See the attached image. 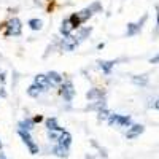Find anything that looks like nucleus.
Instances as JSON below:
<instances>
[{
    "label": "nucleus",
    "instance_id": "f257e3e1",
    "mask_svg": "<svg viewBox=\"0 0 159 159\" xmlns=\"http://www.w3.org/2000/svg\"><path fill=\"white\" fill-rule=\"evenodd\" d=\"M89 34H91V27H89V29H81V30H78L76 35H73V34L67 35V37L64 38V42H62L64 49H67V51L75 49V48L80 45V42H81V40H84V37L89 35Z\"/></svg>",
    "mask_w": 159,
    "mask_h": 159
},
{
    "label": "nucleus",
    "instance_id": "f03ea898",
    "mask_svg": "<svg viewBox=\"0 0 159 159\" xmlns=\"http://www.w3.org/2000/svg\"><path fill=\"white\" fill-rule=\"evenodd\" d=\"M130 123H132L130 116H126V115H116V113H111L110 118H108V124H110V126L130 127Z\"/></svg>",
    "mask_w": 159,
    "mask_h": 159
},
{
    "label": "nucleus",
    "instance_id": "7ed1b4c3",
    "mask_svg": "<svg viewBox=\"0 0 159 159\" xmlns=\"http://www.w3.org/2000/svg\"><path fill=\"white\" fill-rule=\"evenodd\" d=\"M18 134H19V137L22 139V142L25 143V147H27L29 148V151H30V154H37L38 151H40V147H38V145L34 142V139L30 137V134H29V132H25V130H18Z\"/></svg>",
    "mask_w": 159,
    "mask_h": 159
},
{
    "label": "nucleus",
    "instance_id": "20e7f679",
    "mask_svg": "<svg viewBox=\"0 0 159 159\" xmlns=\"http://www.w3.org/2000/svg\"><path fill=\"white\" fill-rule=\"evenodd\" d=\"M147 18H148V15H143V18H142L139 22H129V24H127V29H126V35H127V37H134V35L140 34L145 21H147Z\"/></svg>",
    "mask_w": 159,
    "mask_h": 159
},
{
    "label": "nucleus",
    "instance_id": "39448f33",
    "mask_svg": "<svg viewBox=\"0 0 159 159\" xmlns=\"http://www.w3.org/2000/svg\"><path fill=\"white\" fill-rule=\"evenodd\" d=\"M21 30H22V25H21V21L18 18H13V19L8 21V24H7V35L18 37V35H21Z\"/></svg>",
    "mask_w": 159,
    "mask_h": 159
},
{
    "label": "nucleus",
    "instance_id": "423d86ee",
    "mask_svg": "<svg viewBox=\"0 0 159 159\" xmlns=\"http://www.w3.org/2000/svg\"><path fill=\"white\" fill-rule=\"evenodd\" d=\"M61 96L64 97L65 102H72L73 96H75V88H73V83L72 81H65L61 88Z\"/></svg>",
    "mask_w": 159,
    "mask_h": 159
},
{
    "label": "nucleus",
    "instance_id": "0eeeda50",
    "mask_svg": "<svg viewBox=\"0 0 159 159\" xmlns=\"http://www.w3.org/2000/svg\"><path fill=\"white\" fill-rule=\"evenodd\" d=\"M143 132H145V126L143 124H132L127 129V132H126V137L127 139H135L140 134H143Z\"/></svg>",
    "mask_w": 159,
    "mask_h": 159
},
{
    "label": "nucleus",
    "instance_id": "6e6552de",
    "mask_svg": "<svg viewBox=\"0 0 159 159\" xmlns=\"http://www.w3.org/2000/svg\"><path fill=\"white\" fill-rule=\"evenodd\" d=\"M57 145H59V147H64V148H70V145H72V135L69 134L67 130H64L62 134H61V137L57 140Z\"/></svg>",
    "mask_w": 159,
    "mask_h": 159
},
{
    "label": "nucleus",
    "instance_id": "1a4fd4ad",
    "mask_svg": "<svg viewBox=\"0 0 159 159\" xmlns=\"http://www.w3.org/2000/svg\"><path fill=\"white\" fill-rule=\"evenodd\" d=\"M34 84H37V86H40V88H43L45 91L51 86L48 76H46V75H43V73H38V75L35 76V83H34Z\"/></svg>",
    "mask_w": 159,
    "mask_h": 159
},
{
    "label": "nucleus",
    "instance_id": "9d476101",
    "mask_svg": "<svg viewBox=\"0 0 159 159\" xmlns=\"http://www.w3.org/2000/svg\"><path fill=\"white\" fill-rule=\"evenodd\" d=\"M46 127H48V130H51V132H64V127H61V126L57 124V119H56V118H49L48 121H46Z\"/></svg>",
    "mask_w": 159,
    "mask_h": 159
},
{
    "label": "nucleus",
    "instance_id": "9b49d317",
    "mask_svg": "<svg viewBox=\"0 0 159 159\" xmlns=\"http://www.w3.org/2000/svg\"><path fill=\"white\" fill-rule=\"evenodd\" d=\"M72 30H73V25H72L70 19H69V18H67V19H64L62 24H61V34H62L64 37H67V35L72 34Z\"/></svg>",
    "mask_w": 159,
    "mask_h": 159
},
{
    "label": "nucleus",
    "instance_id": "f8f14e48",
    "mask_svg": "<svg viewBox=\"0 0 159 159\" xmlns=\"http://www.w3.org/2000/svg\"><path fill=\"white\" fill-rule=\"evenodd\" d=\"M97 64H99V67H100V69H102L105 73H107V75H108V73L111 72V69L115 67L116 61H99Z\"/></svg>",
    "mask_w": 159,
    "mask_h": 159
},
{
    "label": "nucleus",
    "instance_id": "ddd939ff",
    "mask_svg": "<svg viewBox=\"0 0 159 159\" xmlns=\"http://www.w3.org/2000/svg\"><path fill=\"white\" fill-rule=\"evenodd\" d=\"M46 76H48V80H49V83H51V84H61V83H62V76H61V73H57V72H54V70L48 72Z\"/></svg>",
    "mask_w": 159,
    "mask_h": 159
},
{
    "label": "nucleus",
    "instance_id": "4468645a",
    "mask_svg": "<svg viewBox=\"0 0 159 159\" xmlns=\"http://www.w3.org/2000/svg\"><path fill=\"white\" fill-rule=\"evenodd\" d=\"M76 15H78L80 21H81V24H83V22H86V21H88V19H89V18H91L92 15H94V10H92V8L89 7V8H84L83 11L76 13Z\"/></svg>",
    "mask_w": 159,
    "mask_h": 159
},
{
    "label": "nucleus",
    "instance_id": "2eb2a0df",
    "mask_svg": "<svg viewBox=\"0 0 159 159\" xmlns=\"http://www.w3.org/2000/svg\"><path fill=\"white\" fill-rule=\"evenodd\" d=\"M52 154H56L57 157H69V148H64V147L56 145V147L52 148Z\"/></svg>",
    "mask_w": 159,
    "mask_h": 159
},
{
    "label": "nucleus",
    "instance_id": "dca6fc26",
    "mask_svg": "<svg viewBox=\"0 0 159 159\" xmlns=\"http://www.w3.org/2000/svg\"><path fill=\"white\" fill-rule=\"evenodd\" d=\"M42 92H45V89L40 88V86H37V84H32V86H29V89H27V94H29L30 97H38Z\"/></svg>",
    "mask_w": 159,
    "mask_h": 159
},
{
    "label": "nucleus",
    "instance_id": "f3484780",
    "mask_svg": "<svg viewBox=\"0 0 159 159\" xmlns=\"http://www.w3.org/2000/svg\"><path fill=\"white\" fill-rule=\"evenodd\" d=\"M34 119H24V121H21L19 123V129L21 130H25V132H30L32 130V127H34Z\"/></svg>",
    "mask_w": 159,
    "mask_h": 159
},
{
    "label": "nucleus",
    "instance_id": "a211bd4d",
    "mask_svg": "<svg viewBox=\"0 0 159 159\" xmlns=\"http://www.w3.org/2000/svg\"><path fill=\"white\" fill-rule=\"evenodd\" d=\"M132 81L135 84H140V86H145L148 83V76L147 75H132Z\"/></svg>",
    "mask_w": 159,
    "mask_h": 159
},
{
    "label": "nucleus",
    "instance_id": "6ab92c4d",
    "mask_svg": "<svg viewBox=\"0 0 159 159\" xmlns=\"http://www.w3.org/2000/svg\"><path fill=\"white\" fill-rule=\"evenodd\" d=\"M102 94H103V92H102L100 89H91L88 94H86V97H88L89 100H94V99H100Z\"/></svg>",
    "mask_w": 159,
    "mask_h": 159
},
{
    "label": "nucleus",
    "instance_id": "aec40b11",
    "mask_svg": "<svg viewBox=\"0 0 159 159\" xmlns=\"http://www.w3.org/2000/svg\"><path fill=\"white\" fill-rule=\"evenodd\" d=\"M29 25H30L32 30H40V29H42V25H43V22L40 21V19H30L29 21Z\"/></svg>",
    "mask_w": 159,
    "mask_h": 159
},
{
    "label": "nucleus",
    "instance_id": "412c9836",
    "mask_svg": "<svg viewBox=\"0 0 159 159\" xmlns=\"http://www.w3.org/2000/svg\"><path fill=\"white\" fill-rule=\"evenodd\" d=\"M110 115H111V113H110L108 110L102 108V110L99 111V119H108V118H110Z\"/></svg>",
    "mask_w": 159,
    "mask_h": 159
},
{
    "label": "nucleus",
    "instance_id": "4be33fe9",
    "mask_svg": "<svg viewBox=\"0 0 159 159\" xmlns=\"http://www.w3.org/2000/svg\"><path fill=\"white\" fill-rule=\"evenodd\" d=\"M150 64H159V54H156L154 57L150 59Z\"/></svg>",
    "mask_w": 159,
    "mask_h": 159
},
{
    "label": "nucleus",
    "instance_id": "5701e85b",
    "mask_svg": "<svg viewBox=\"0 0 159 159\" xmlns=\"http://www.w3.org/2000/svg\"><path fill=\"white\" fill-rule=\"evenodd\" d=\"M156 22H157V30H159V7L156 5Z\"/></svg>",
    "mask_w": 159,
    "mask_h": 159
},
{
    "label": "nucleus",
    "instance_id": "b1692460",
    "mask_svg": "<svg viewBox=\"0 0 159 159\" xmlns=\"http://www.w3.org/2000/svg\"><path fill=\"white\" fill-rule=\"evenodd\" d=\"M42 119H43L42 116H35V118H34V123H40V121H42Z\"/></svg>",
    "mask_w": 159,
    "mask_h": 159
},
{
    "label": "nucleus",
    "instance_id": "393cba45",
    "mask_svg": "<svg viewBox=\"0 0 159 159\" xmlns=\"http://www.w3.org/2000/svg\"><path fill=\"white\" fill-rule=\"evenodd\" d=\"M153 107H154L156 110H159V99H157V100L154 102V105H153Z\"/></svg>",
    "mask_w": 159,
    "mask_h": 159
},
{
    "label": "nucleus",
    "instance_id": "a878e982",
    "mask_svg": "<svg viewBox=\"0 0 159 159\" xmlns=\"http://www.w3.org/2000/svg\"><path fill=\"white\" fill-rule=\"evenodd\" d=\"M0 159H8V157L5 156V153H2V151H0Z\"/></svg>",
    "mask_w": 159,
    "mask_h": 159
},
{
    "label": "nucleus",
    "instance_id": "bb28decb",
    "mask_svg": "<svg viewBox=\"0 0 159 159\" xmlns=\"http://www.w3.org/2000/svg\"><path fill=\"white\" fill-rule=\"evenodd\" d=\"M2 147H3V145H2V142H0V150H2Z\"/></svg>",
    "mask_w": 159,
    "mask_h": 159
}]
</instances>
